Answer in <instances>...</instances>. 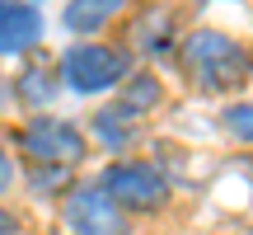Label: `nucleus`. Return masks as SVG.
<instances>
[{
    "instance_id": "obj_1",
    "label": "nucleus",
    "mask_w": 253,
    "mask_h": 235,
    "mask_svg": "<svg viewBox=\"0 0 253 235\" xmlns=\"http://www.w3.org/2000/svg\"><path fill=\"white\" fill-rule=\"evenodd\" d=\"M178 66L202 94H235L253 80V52L216 28H192L178 38Z\"/></svg>"
},
{
    "instance_id": "obj_2",
    "label": "nucleus",
    "mask_w": 253,
    "mask_h": 235,
    "mask_svg": "<svg viewBox=\"0 0 253 235\" xmlns=\"http://www.w3.org/2000/svg\"><path fill=\"white\" fill-rule=\"evenodd\" d=\"M56 71H61V90H71V94H108V90H122L126 85L136 61H131L126 47H108V43H94V38H80V43H71L56 57Z\"/></svg>"
},
{
    "instance_id": "obj_3",
    "label": "nucleus",
    "mask_w": 253,
    "mask_h": 235,
    "mask_svg": "<svg viewBox=\"0 0 253 235\" xmlns=\"http://www.w3.org/2000/svg\"><path fill=\"white\" fill-rule=\"evenodd\" d=\"M99 188L118 202L126 217H141V212H160L169 202L173 183L155 160H113L99 174Z\"/></svg>"
},
{
    "instance_id": "obj_4",
    "label": "nucleus",
    "mask_w": 253,
    "mask_h": 235,
    "mask_svg": "<svg viewBox=\"0 0 253 235\" xmlns=\"http://www.w3.org/2000/svg\"><path fill=\"white\" fill-rule=\"evenodd\" d=\"M14 141L28 151V160L33 165H80L84 160V132L75 122H66V118H28L24 127L14 132Z\"/></svg>"
},
{
    "instance_id": "obj_5",
    "label": "nucleus",
    "mask_w": 253,
    "mask_h": 235,
    "mask_svg": "<svg viewBox=\"0 0 253 235\" xmlns=\"http://www.w3.org/2000/svg\"><path fill=\"white\" fill-rule=\"evenodd\" d=\"M66 226L71 235H126L131 231V217L99 188V183H80V188L66 193Z\"/></svg>"
},
{
    "instance_id": "obj_6",
    "label": "nucleus",
    "mask_w": 253,
    "mask_h": 235,
    "mask_svg": "<svg viewBox=\"0 0 253 235\" xmlns=\"http://www.w3.org/2000/svg\"><path fill=\"white\" fill-rule=\"evenodd\" d=\"M42 43V9L33 0H0V57L33 52Z\"/></svg>"
},
{
    "instance_id": "obj_7",
    "label": "nucleus",
    "mask_w": 253,
    "mask_h": 235,
    "mask_svg": "<svg viewBox=\"0 0 253 235\" xmlns=\"http://www.w3.org/2000/svg\"><path fill=\"white\" fill-rule=\"evenodd\" d=\"M173 43H178V24H173V9L169 5H150V9L136 14V24H131V52L136 57L160 61Z\"/></svg>"
},
{
    "instance_id": "obj_8",
    "label": "nucleus",
    "mask_w": 253,
    "mask_h": 235,
    "mask_svg": "<svg viewBox=\"0 0 253 235\" xmlns=\"http://www.w3.org/2000/svg\"><path fill=\"white\" fill-rule=\"evenodd\" d=\"M9 85H14V99L19 104H28V109H47V104L61 94V71H56V61H47V57H33Z\"/></svg>"
},
{
    "instance_id": "obj_9",
    "label": "nucleus",
    "mask_w": 253,
    "mask_h": 235,
    "mask_svg": "<svg viewBox=\"0 0 253 235\" xmlns=\"http://www.w3.org/2000/svg\"><path fill=\"white\" fill-rule=\"evenodd\" d=\"M126 5H131V0H66L61 24H66L71 38H94L99 28H108Z\"/></svg>"
},
{
    "instance_id": "obj_10",
    "label": "nucleus",
    "mask_w": 253,
    "mask_h": 235,
    "mask_svg": "<svg viewBox=\"0 0 253 235\" xmlns=\"http://www.w3.org/2000/svg\"><path fill=\"white\" fill-rule=\"evenodd\" d=\"M160 104H164V80L155 71H131L126 85L118 90V99H113V109L122 118H141V113H155Z\"/></svg>"
},
{
    "instance_id": "obj_11",
    "label": "nucleus",
    "mask_w": 253,
    "mask_h": 235,
    "mask_svg": "<svg viewBox=\"0 0 253 235\" xmlns=\"http://www.w3.org/2000/svg\"><path fill=\"white\" fill-rule=\"evenodd\" d=\"M89 132H94V141L103 146V151H113V155H122V151H131V141H136V132H131V118H122L118 109H99L94 113V122H89Z\"/></svg>"
},
{
    "instance_id": "obj_12",
    "label": "nucleus",
    "mask_w": 253,
    "mask_h": 235,
    "mask_svg": "<svg viewBox=\"0 0 253 235\" xmlns=\"http://www.w3.org/2000/svg\"><path fill=\"white\" fill-rule=\"evenodd\" d=\"M28 188L38 198H61V193L75 188V174H71V165H33L28 170Z\"/></svg>"
},
{
    "instance_id": "obj_13",
    "label": "nucleus",
    "mask_w": 253,
    "mask_h": 235,
    "mask_svg": "<svg viewBox=\"0 0 253 235\" xmlns=\"http://www.w3.org/2000/svg\"><path fill=\"white\" fill-rule=\"evenodd\" d=\"M220 127H225L239 146H253V104H225V109H220Z\"/></svg>"
},
{
    "instance_id": "obj_14",
    "label": "nucleus",
    "mask_w": 253,
    "mask_h": 235,
    "mask_svg": "<svg viewBox=\"0 0 253 235\" xmlns=\"http://www.w3.org/2000/svg\"><path fill=\"white\" fill-rule=\"evenodd\" d=\"M9 183H14V165H9V151L0 146V193H5Z\"/></svg>"
},
{
    "instance_id": "obj_15",
    "label": "nucleus",
    "mask_w": 253,
    "mask_h": 235,
    "mask_svg": "<svg viewBox=\"0 0 253 235\" xmlns=\"http://www.w3.org/2000/svg\"><path fill=\"white\" fill-rule=\"evenodd\" d=\"M0 235H19V221H14V212H5V207H0Z\"/></svg>"
},
{
    "instance_id": "obj_16",
    "label": "nucleus",
    "mask_w": 253,
    "mask_h": 235,
    "mask_svg": "<svg viewBox=\"0 0 253 235\" xmlns=\"http://www.w3.org/2000/svg\"><path fill=\"white\" fill-rule=\"evenodd\" d=\"M9 99H14V85H9V80H0V109H5Z\"/></svg>"
},
{
    "instance_id": "obj_17",
    "label": "nucleus",
    "mask_w": 253,
    "mask_h": 235,
    "mask_svg": "<svg viewBox=\"0 0 253 235\" xmlns=\"http://www.w3.org/2000/svg\"><path fill=\"white\" fill-rule=\"evenodd\" d=\"M202 5H207V0H202Z\"/></svg>"
}]
</instances>
